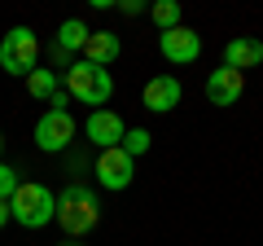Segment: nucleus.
<instances>
[{
	"label": "nucleus",
	"mask_w": 263,
	"mask_h": 246,
	"mask_svg": "<svg viewBox=\"0 0 263 246\" xmlns=\"http://www.w3.org/2000/svg\"><path fill=\"white\" fill-rule=\"evenodd\" d=\"M241 93H246V75L241 71H228V66L211 71V79H206V101L211 106H233Z\"/></svg>",
	"instance_id": "nucleus-9"
},
{
	"label": "nucleus",
	"mask_w": 263,
	"mask_h": 246,
	"mask_svg": "<svg viewBox=\"0 0 263 246\" xmlns=\"http://www.w3.org/2000/svg\"><path fill=\"white\" fill-rule=\"evenodd\" d=\"M84 62H92V66H110L114 57H119V36L114 31H88V40H84Z\"/></svg>",
	"instance_id": "nucleus-12"
},
{
	"label": "nucleus",
	"mask_w": 263,
	"mask_h": 246,
	"mask_svg": "<svg viewBox=\"0 0 263 246\" xmlns=\"http://www.w3.org/2000/svg\"><path fill=\"white\" fill-rule=\"evenodd\" d=\"M35 66H40V40H35V31H31V27H9V36L0 40V71L27 79Z\"/></svg>",
	"instance_id": "nucleus-4"
},
{
	"label": "nucleus",
	"mask_w": 263,
	"mask_h": 246,
	"mask_svg": "<svg viewBox=\"0 0 263 246\" xmlns=\"http://www.w3.org/2000/svg\"><path fill=\"white\" fill-rule=\"evenodd\" d=\"M149 141H154V136H149V132H141V128H127V136H123V145H119V150H123V154H127V159H132V163H136V159H141V154H145V150H149Z\"/></svg>",
	"instance_id": "nucleus-16"
},
{
	"label": "nucleus",
	"mask_w": 263,
	"mask_h": 246,
	"mask_svg": "<svg viewBox=\"0 0 263 246\" xmlns=\"http://www.w3.org/2000/svg\"><path fill=\"white\" fill-rule=\"evenodd\" d=\"M158 44H162V57H167V62H176V66H189V62H197V57H202V36H197V31H189V27L162 31Z\"/></svg>",
	"instance_id": "nucleus-7"
},
{
	"label": "nucleus",
	"mask_w": 263,
	"mask_h": 246,
	"mask_svg": "<svg viewBox=\"0 0 263 246\" xmlns=\"http://www.w3.org/2000/svg\"><path fill=\"white\" fill-rule=\"evenodd\" d=\"M13 189H18V171H13V167H5V163H0V198L9 202V198H13Z\"/></svg>",
	"instance_id": "nucleus-17"
},
{
	"label": "nucleus",
	"mask_w": 263,
	"mask_h": 246,
	"mask_svg": "<svg viewBox=\"0 0 263 246\" xmlns=\"http://www.w3.org/2000/svg\"><path fill=\"white\" fill-rule=\"evenodd\" d=\"M84 136L97 145V150H119L123 136H127V123H123L114 110H92L88 123H84Z\"/></svg>",
	"instance_id": "nucleus-6"
},
{
	"label": "nucleus",
	"mask_w": 263,
	"mask_h": 246,
	"mask_svg": "<svg viewBox=\"0 0 263 246\" xmlns=\"http://www.w3.org/2000/svg\"><path fill=\"white\" fill-rule=\"evenodd\" d=\"M27 88H31V97H40V101H44V97H48V101H53V93H57V75H53V71H31V75H27Z\"/></svg>",
	"instance_id": "nucleus-14"
},
{
	"label": "nucleus",
	"mask_w": 263,
	"mask_h": 246,
	"mask_svg": "<svg viewBox=\"0 0 263 246\" xmlns=\"http://www.w3.org/2000/svg\"><path fill=\"white\" fill-rule=\"evenodd\" d=\"M9 216L18 220L22 229H44L48 220L57 216V194L44 189L40 180H18V189L9 198Z\"/></svg>",
	"instance_id": "nucleus-2"
},
{
	"label": "nucleus",
	"mask_w": 263,
	"mask_h": 246,
	"mask_svg": "<svg viewBox=\"0 0 263 246\" xmlns=\"http://www.w3.org/2000/svg\"><path fill=\"white\" fill-rule=\"evenodd\" d=\"M66 93L79 97L84 106L105 110V101L114 97V75H110L105 66H92V62H84V57H79L75 66H66Z\"/></svg>",
	"instance_id": "nucleus-3"
},
{
	"label": "nucleus",
	"mask_w": 263,
	"mask_h": 246,
	"mask_svg": "<svg viewBox=\"0 0 263 246\" xmlns=\"http://www.w3.org/2000/svg\"><path fill=\"white\" fill-rule=\"evenodd\" d=\"M180 106V79L176 75H154L149 84H145V110L154 114H167Z\"/></svg>",
	"instance_id": "nucleus-10"
},
{
	"label": "nucleus",
	"mask_w": 263,
	"mask_h": 246,
	"mask_svg": "<svg viewBox=\"0 0 263 246\" xmlns=\"http://www.w3.org/2000/svg\"><path fill=\"white\" fill-rule=\"evenodd\" d=\"M97 216H101V202H97V194L88 189V185H66L62 194H57V224H62L66 237H84L97 229Z\"/></svg>",
	"instance_id": "nucleus-1"
},
{
	"label": "nucleus",
	"mask_w": 263,
	"mask_h": 246,
	"mask_svg": "<svg viewBox=\"0 0 263 246\" xmlns=\"http://www.w3.org/2000/svg\"><path fill=\"white\" fill-rule=\"evenodd\" d=\"M9 220H13V216H9V202H5V198H0V229H5V224H9Z\"/></svg>",
	"instance_id": "nucleus-18"
},
{
	"label": "nucleus",
	"mask_w": 263,
	"mask_h": 246,
	"mask_svg": "<svg viewBox=\"0 0 263 246\" xmlns=\"http://www.w3.org/2000/svg\"><path fill=\"white\" fill-rule=\"evenodd\" d=\"M259 62H263V44H259V40H228V44H224V66L228 71H254V66H259Z\"/></svg>",
	"instance_id": "nucleus-11"
},
{
	"label": "nucleus",
	"mask_w": 263,
	"mask_h": 246,
	"mask_svg": "<svg viewBox=\"0 0 263 246\" xmlns=\"http://www.w3.org/2000/svg\"><path fill=\"white\" fill-rule=\"evenodd\" d=\"M0 150H5V136H0Z\"/></svg>",
	"instance_id": "nucleus-19"
},
{
	"label": "nucleus",
	"mask_w": 263,
	"mask_h": 246,
	"mask_svg": "<svg viewBox=\"0 0 263 246\" xmlns=\"http://www.w3.org/2000/svg\"><path fill=\"white\" fill-rule=\"evenodd\" d=\"M84 40H88V27H84L79 18L62 22V31H57V48H62V53H75V48H84Z\"/></svg>",
	"instance_id": "nucleus-13"
},
{
	"label": "nucleus",
	"mask_w": 263,
	"mask_h": 246,
	"mask_svg": "<svg viewBox=\"0 0 263 246\" xmlns=\"http://www.w3.org/2000/svg\"><path fill=\"white\" fill-rule=\"evenodd\" d=\"M149 18L158 22L162 31H171V27H180V5L176 0H158V5H149Z\"/></svg>",
	"instance_id": "nucleus-15"
},
{
	"label": "nucleus",
	"mask_w": 263,
	"mask_h": 246,
	"mask_svg": "<svg viewBox=\"0 0 263 246\" xmlns=\"http://www.w3.org/2000/svg\"><path fill=\"white\" fill-rule=\"evenodd\" d=\"M70 141H75V119H70V110H44V114H40L35 145L44 154H62Z\"/></svg>",
	"instance_id": "nucleus-5"
},
{
	"label": "nucleus",
	"mask_w": 263,
	"mask_h": 246,
	"mask_svg": "<svg viewBox=\"0 0 263 246\" xmlns=\"http://www.w3.org/2000/svg\"><path fill=\"white\" fill-rule=\"evenodd\" d=\"M132 176H136V163L123 150H101L97 154V180H101L105 189H127Z\"/></svg>",
	"instance_id": "nucleus-8"
}]
</instances>
